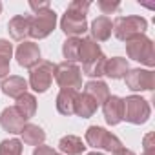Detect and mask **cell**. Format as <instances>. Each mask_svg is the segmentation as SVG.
Here are the masks:
<instances>
[{
	"label": "cell",
	"instance_id": "cell-2",
	"mask_svg": "<svg viewBox=\"0 0 155 155\" xmlns=\"http://www.w3.org/2000/svg\"><path fill=\"white\" fill-rule=\"evenodd\" d=\"M146 29H148V20L139 15L117 17L113 20V35L122 42H126L137 35H146Z\"/></svg>",
	"mask_w": 155,
	"mask_h": 155
},
{
	"label": "cell",
	"instance_id": "cell-12",
	"mask_svg": "<svg viewBox=\"0 0 155 155\" xmlns=\"http://www.w3.org/2000/svg\"><path fill=\"white\" fill-rule=\"evenodd\" d=\"M0 90H2V93H6L8 97H11V99L17 101L18 97H22L24 93H28L29 84H28V81L24 79V77L9 75V77H6V79H2Z\"/></svg>",
	"mask_w": 155,
	"mask_h": 155
},
{
	"label": "cell",
	"instance_id": "cell-32",
	"mask_svg": "<svg viewBox=\"0 0 155 155\" xmlns=\"http://www.w3.org/2000/svg\"><path fill=\"white\" fill-rule=\"evenodd\" d=\"M53 153H55V150L51 146H46V144H40L33 150V155H53Z\"/></svg>",
	"mask_w": 155,
	"mask_h": 155
},
{
	"label": "cell",
	"instance_id": "cell-28",
	"mask_svg": "<svg viewBox=\"0 0 155 155\" xmlns=\"http://www.w3.org/2000/svg\"><path fill=\"white\" fill-rule=\"evenodd\" d=\"M90 6H91V2H90V0H73V2L68 6V9H71V11H77V13H81V15H88V11H90Z\"/></svg>",
	"mask_w": 155,
	"mask_h": 155
},
{
	"label": "cell",
	"instance_id": "cell-19",
	"mask_svg": "<svg viewBox=\"0 0 155 155\" xmlns=\"http://www.w3.org/2000/svg\"><path fill=\"white\" fill-rule=\"evenodd\" d=\"M82 93L90 95V97L97 102V106H102V104L106 102V99L110 97V88H108V84L102 82V81H88V82L84 84V91H82Z\"/></svg>",
	"mask_w": 155,
	"mask_h": 155
},
{
	"label": "cell",
	"instance_id": "cell-9",
	"mask_svg": "<svg viewBox=\"0 0 155 155\" xmlns=\"http://www.w3.org/2000/svg\"><path fill=\"white\" fill-rule=\"evenodd\" d=\"M60 29L64 31L66 37H79L88 31V20L86 15H81L77 11L66 9V13L60 18Z\"/></svg>",
	"mask_w": 155,
	"mask_h": 155
},
{
	"label": "cell",
	"instance_id": "cell-21",
	"mask_svg": "<svg viewBox=\"0 0 155 155\" xmlns=\"http://www.w3.org/2000/svg\"><path fill=\"white\" fill-rule=\"evenodd\" d=\"M20 135H22V140L28 146H35V148L40 146V144H44V140H46V131L38 124H31V122L24 124Z\"/></svg>",
	"mask_w": 155,
	"mask_h": 155
},
{
	"label": "cell",
	"instance_id": "cell-35",
	"mask_svg": "<svg viewBox=\"0 0 155 155\" xmlns=\"http://www.w3.org/2000/svg\"><path fill=\"white\" fill-rule=\"evenodd\" d=\"M86 155H104V153H101V151H90V153H86Z\"/></svg>",
	"mask_w": 155,
	"mask_h": 155
},
{
	"label": "cell",
	"instance_id": "cell-37",
	"mask_svg": "<svg viewBox=\"0 0 155 155\" xmlns=\"http://www.w3.org/2000/svg\"><path fill=\"white\" fill-rule=\"evenodd\" d=\"M53 155H62V153H57V151H55V153H53Z\"/></svg>",
	"mask_w": 155,
	"mask_h": 155
},
{
	"label": "cell",
	"instance_id": "cell-25",
	"mask_svg": "<svg viewBox=\"0 0 155 155\" xmlns=\"http://www.w3.org/2000/svg\"><path fill=\"white\" fill-rule=\"evenodd\" d=\"M79 49H81V38L79 37H68L62 42V55L66 62H79Z\"/></svg>",
	"mask_w": 155,
	"mask_h": 155
},
{
	"label": "cell",
	"instance_id": "cell-4",
	"mask_svg": "<svg viewBox=\"0 0 155 155\" xmlns=\"http://www.w3.org/2000/svg\"><path fill=\"white\" fill-rule=\"evenodd\" d=\"M53 79L60 86V90H75V91H79V88H82V71L73 62H66L64 60V62L57 64Z\"/></svg>",
	"mask_w": 155,
	"mask_h": 155
},
{
	"label": "cell",
	"instance_id": "cell-31",
	"mask_svg": "<svg viewBox=\"0 0 155 155\" xmlns=\"http://www.w3.org/2000/svg\"><path fill=\"white\" fill-rule=\"evenodd\" d=\"M29 8H31L35 13H38V11L49 9L51 6H49V2H48V0H44V2H35V0H29Z\"/></svg>",
	"mask_w": 155,
	"mask_h": 155
},
{
	"label": "cell",
	"instance_id": "cell-15",
	"mask_svg": "<svg viewBox=\"0 0 155 155\" xmlns=\"http://www.w3.org/2000/svg\"><path fill=\"white\" fill-rule=\"evenodd\" d=\"M8 31L11 35L13 40L24 42L29 37V15H17L9 20L8 24Z\"/></svg>",
	"mask_w": 155,
	"mask_h": 155
},
{
	"label": "cell",
	"instance_id": "cell-29",
	"mask_svg": "<svg viewBox=\"0 0 155 155\" xmlns=\"http://www.w3.org/2000/svg\"><path fill=\"white\" fill-rule=\"evenodd\" d=\"M155 135L153 133H148L144 135L142 139V153L140 155H155Z\"/></svg>",
	"mask_w": 155,
	"mask_h": 155
},
{
	"label": "cell",
	"instance_id": "cell-5",
	"mask_svg": "<svg viewBox=\"0 0 155 155\" xmlns=\"http://www.w3.org/2000/svg\"><path fill=\"white\" fill-rule=\"evenodd\" d=\"M57 28V13L49 8L38 13L29 15V37L35 40H42L49 37Z\"/></svg>",
	"mask_w": 155,
	"mask_h": 155
},
{
	"label": "cell",
	"instance_id": "cell-11",
	"mask_svg": "<svg viewBox=\"0 0 155 155\" xmlns=\"http://www.w3.org/2000/svg\"><path fill=\"white\" fill-rule=\"evenodd\" d=\"M102 113H104V120L110 126H117L124 120V102L122 97L119 95H110L106 99V102L102 104Z\"/></svg>",
	"mask_w": 155,
	"mask_h": 155
},
{
	"label": "cell",
	"instance_id": "cell-8",
	"mask_svg": "<svg viewBox=\"0 0 155 155\" xmlns=\"http://www.w3.org/2000/svg\"><path fill=\"white\" fill-rule=\"evenodd\" d=\"M126 88L131 91H151L155 88V73L153 69H142V68H133L128 69L124 75Z\"/></svg>",
	"mask_w": 155,
	"mask_h": 155
},
{
	"label": "cell",
	"instance_id": "cell-22",
	"mask_svg": "<svg viewBox=\"0 0 155 155\" xmlns=\"http://www.w3.org/2000/svg\"><path fill=\"white\" fill-rule=\"evenodd\" d=\"M97 108H99L97 102L90 95H86V93H79V95H77V102H75V115L77 117L90 119V117L95 115Z\"/></svg>",
	"mask_w": 155,
	"mask_h": 155
},
{
	"label": "cell",
	"instance_id": "cell-34",
	"mask_svg": "<svg viewBox=\"0 0 155 155\" xmlns=\"http://www.w3.org/2000/svg\"><path fill=\"white\" fill-rule=\"evenodd\" d=\"M111 155H135V151H131V150H128V148H119V150H115Z\"/></svg>",
	"mask_w": 155,
	"mask_h": 155
},
{
	"label": "cell",
	"instance_id": "cell-24",
	"mask_svg": "<svg viewBox=\"0 0 155 155\" xmlns=\"http://www.w3.org/2000/svg\"><path fill=\"white\" fill-rule=\"evenodd\" d=\"M106 60H108V57L102 53L99 58H95V60H91V62H88V64H82V73L84 75H88L91 81H99L101 77L104 75V68H106Z\"/></svg>",
	"mask_w": 155,
	"mask_h": 155
},
{
	"label": "cell",
	"instance_id": "cell-33",
	"mask_svg": "<svg viewBox=\"0 0 155 155\" xmlns=\"http://www.w3.org/2000/svg\"><path fill=\"white\" fill-rule=\"evenodd\" d=\"M9 71H11V64H9V60L0 58V79H6V77L9 75Z\"/></svg>",
	"mask_w": 155,
	"mask_h": 155
},
{
	"label": "cell",
	"instance_id": "cell-16",
	"mask_svg": "<svg viewBox=\"0 0 155 155\" xmlns=\"http://www.w3.org/2000/svg\"><path fill=\"white\" fill-rule=\"evenodd\" d=\"M77 95L79 91L75 90H60L58 95H57V101H55V106H57V111L60 115H75V102H77Z\"/></svg>",
	"mask_w": 155,
	"mask_h": 155
},
{
	"label": "cell",
	"instance_id": "cell-3",
	"mask_svg": "<svg viewBox=\"0 0 155 155\" xmlns=\"http://www.w3.org/2000/svg\"><path fill=\"white\" fill-rule=\"evenodd\" d=\"M84 139H86V144L95 148V150H104V151L113 153L115 150L122 148V140L102 126H90L86 130Z\"/></svg>",
	"mask_w": 155,
	"mask_h": 155
},
{
	"label": "cell",
	"instance_id": "cell-30",
	"mask_svg": "<svg viewBox=\"0 0 155 155\" xmlns=\"http://www.w3.org/2000/svg\"><path fill=\"white\" fill-rule=\"evenodd\" d=\"M13 57V44H9V40L0 38V58L4 60H11Z\"/></svg>",
	"mask_w": 155,
	"mask_h": 155
},
{
	"label": "cell",
	"instance_id": "cell-36",
	"mask_svg": "<svg viewBox=\"0 0 155 155\" xmlns=\"http://www.w3.org/2000/svg\"><path fill=\"white\" fill-rule=\"evenodd\" d=\"M2 9H4V4H2V2H0V13H2Z\"/></svg>",
	"mask_w": 155,
	"mask_h": 155
},
{
	"label": "cell",
	"instance_id": "cell-27",
	"mask_svg": "<svg viewBox=\"0 0 155 155\" xmlns=\"http://www.w3.org/2000/svg\"><path fill=\"white\" fill-rule=\"evenodd\" d=\"M97 6H99V9L104 13V17L106 15H111V13H115V11H119V8H120V2H117V0H99L97 2Z\"/></svg>",
	"mask_w": 155,
	"mask_h": 155
},
{
	"label": "cell",
	"instance_id": "cell-14",
	"mask_svg": "<svg viewBox=\"0 0 155 155\" xmlns=\"http://www.w3.org/2000/svg\"><path fill=\"white\" fill-rule=\"evenodd\" d=\"M88 29L91 33L90 38H93L95 42H106V40H110V37L113 33V22L110 17L102 15V17H97Z\"/></svg>",
	"mask_w": 155,
	"mask_h": 155
},
{
	"label": "cell",
	"instance_id": "cell-20",
	"mask_svg": "<svg viewBox=\"0 0 155 155\" xmlns=\"http://www.w3.org/2000/svg\"><path fill=\"white\" fill-rule=\"evenodd\" d=\"M130 69V64L126 58L122 57H111L106 60V68H104V75L110 77L113 81H119V79H124V75L128 73Z\"/></svg>",
	"mask_w": 155,
	"mask_h": 155
},
{
	"label": "cell",
	"instance_id": "cell-1",
	"mask_svg": "<svg viewBox=\"0 0 155 155\" xmlns=\"http://www.w3.org/2000/svg\"><path fill=\"white\" fill-rule=\"evenodd\" d=\"M126 55L128 58L144 64L148 69L155 66V49H153V40L146 35H137L126 40Z\"/></svg>",
	"mask_w": 155,
	"mask_h": 155
},
{
	"label": "cell",
	"instance_id": "cell-18",
	"mask_svg": "<svg viewBox=\"0 0 155 155\" xmlns=\"http://www.w3.org/2000/svg\"><path fill=\"white\" fill-rule=\"evenodd\" d=\"M102 55V49L99 46V42H95L93 38L90 37H84L81 38V49H79V62L82 64H88L95 58H99Z\"/></svg>",
	"mask_w": 155,
	"mask_h": 155
},
{
	"label": "cell",
	"instance_id": "cell-13",
	"mask_svg": "<svg viewBox=\"0 0 155 155\" xmlns=\"http://www.w3.org/2000/svg\"><path fill=\"white\" fill-rule=\"evenodd\" d=\"M26 120L22 119V115L15 110V106H9V108H4L2 113H0V126H2L6 131L13 133V135H18L24 128Z\"/></svg>",
	"mask_w": 155,
	"mask_h": 155
},
{
	"label": "cell",
	"instance_id": "cell-17",
	"mask_svg": "<svg viewBox=\"0 0 155 155\" xmlns=\"http://www.w3.org/2000/svg\"><path fill=\"white\" fill-rule=\"evenodd\" d=\"M86 144L77 135H66L58 140V151L62 155H82L86 151Z\"/></svg>",
	"mask_w": 155,
	"mask_h": 155
},
{
	"label": "cell",
	"instance_id": "cell-23",
	"mask_svg": "<svg viewBox=\"0 0 155 155\" xmlns=\"http://www.w3.org/2000/svg\"><path fill=\"white\" fill-rule=\"evenodd\" d=\"M15 110L22 115V119H24L26 122H28L29 119H33L35 113H37V99H35V95L24 93L22 97H18L17 102H15Z\"/></svg>",
	"mask_w": 155,
	"mask_h": 155
},
{
	"label": "cell",
	"instance_id": "cell-6",
	"mask_svg": "<svg viewBox=\"0 0 155 155\" xmlns=\"http://www.w3.org/2000/svg\"><path fill=\"white\" fill-rule=\"evenodd\" d=\"M122 102H124V120L126 122L135 124V126L148 122L151 115V108L146 99H142L140 95H130L122 99Z\"/></svg>",
	"mask_w": 155,
	"mask_h": 155
},
{
	"label": "cell",
	"instance_id": "cell-26",
	"mask_svg": "<svg viewBox=\"0 0 155 155\" xmlns=\"http://www.w3.org/2000/svg\"><path fill=\"white\" fill-rule=\"evenodd\" d=\"M24 146L20 139H6L0 142V155H22Z\"/></svg>",
	"mask_w": 155,
	"mask_h": 155
},
{
	"label": "cell",
	"instance_id": "cell-10",
	"mask_svg": "<svg viewBox=\"0 0 155 155\" xmlns=\"http://www.w3.org/2000/svg\"><path fill=\"white\" fill-rule=\"evenodd\" d=\"M15 58L18 62L20 68H26V69H31L33 66H37L42 58H40V48L38 44L35 42H29V40H24L18 44L17 51H15Z\"/></svg>",
	"mask_w": 155,
	"mask_h": 155
},
{
	"label": "cell",
	"instance_id": "cell-7",
	"mask_svg": "<svg viewBox=\"0 0 155 155\" xmlns=\"http://www.w3.org/2000/svg\"><path fill=\"white\" fill-rule=\"evenodd\" d=\"M53 73H55V64L49 60H40L37 66L29 69V88L35 93H46L51 84H53Z\"/></svg>",
	"mask_w": 155,
	"mask_h": 155
}]
</instances>
